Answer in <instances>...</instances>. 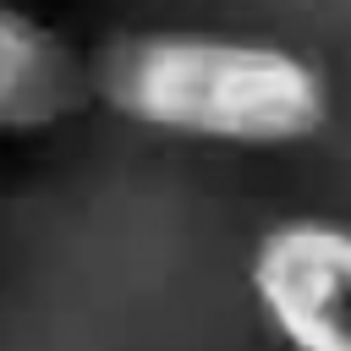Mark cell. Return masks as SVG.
<instances>
[{"label": "cell", "mask_w": 351, "mask_h": 351, "mask_svg": "<svg viewBox=\"0 0 351 351\" xmlns=\"http://www.w3.org/2000/svg\"><path fill=\"white\" fill-rule=\"evenodd\" d=\"M99 88L110 110L148 132L230 148H291L329 121L324 71L307 55L258 38L148 33L104 60Z\"/></svg>", "instance_id": "obj_1"}, {"label": "cell", "mask_w": 351, "mask_h": 351, "mask_svg": "<svg viewBox=\"0 0 351 351\" xmlns=\"http://www.w3.org/2000/svg\"><path fill=\"white\" fill-rule=\"evenodd\" d=\"M247 285L285 351H351V225L307 214L269 225Z\"/></svg>", "instance_id": "obj_2"}, {"label": "cell", "mask_w": 351, "mask_h": 351, "mask_svg": "<svg viewBox=\"0 0 351 351\" xmlns=\"http://www.w3.org/2000/svg\"><path fill=\"white\" fill-rule=\"evenodd\" d=\"M93 93L88 60L33 11L0 0V132H44L71 121Z\"/></svg>", "instance_id": "obj_3"}]
</instances>
